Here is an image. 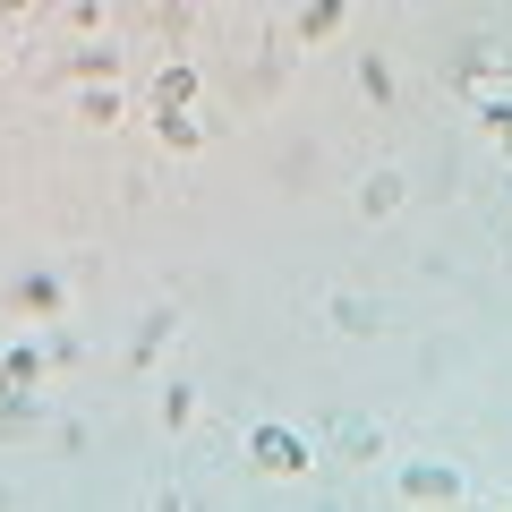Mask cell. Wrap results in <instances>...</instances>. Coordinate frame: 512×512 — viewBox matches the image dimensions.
Wrapping results in <instances>:
<instances>
[{"label":"cell","mask_w":512,"mask_h":512,"mask_svg":"<svg viewBox=\"0 0 512 512\" xmlns=\"http://www.w3.org/2000/svg\"><path fill=\"white\" fill-rule=\"evenodd\" d=\"M248 461H256V470H274V478H299V470H308V444H299L291 427H256Z\"/></svg>","instance_id":"1"},{"label":"cell","mask_w":512,"mask_h":512,"mask_svg":"<svg viewBox=\"0 0 512 512\" xmlns=\"http://www.w3.org/2000/svg\"><path fill=\"white\" fill-rule=\"evenodd\" d=\"M402 495H410V504H453V495H461V470H444V461H410V470H402Z\"/></svg>","instance_id":"2"},{"label":"cell","mask_w":512,"mask_h":512,"mask_svg":"<svg viewBox=\"0 0 512 512\" xmlns=\"http://www.w3.org/2000/svg\"><path fill=\"white\" fill-rule=\"evenodd\" d=\"M333 453H342V461H376L384 453V427L367 419V410H342V419H333Z\"/></svg>","instance_id":"3"},{"label":"cell","mask_w":512,"mask_h":512,"mask_svg":"<svg viewBox=\"0 0 512 512\" xmlns=\"http://www.w3.org/2000/svg\"><path fill=\"white\" fill-rule=\"evenodd\" d=\"M77 120H86V128H111V120H128V94L111 86V77H86V94H77Z\"/></svg>","instance_id":"4"},{"label":"cell","mask_w":512,"mask_h":512,"mask_svg":"<svg viewBox=\"0 0 512 512\" xmlns=\"http://www.w3.org/2000/svg\"><path fill=\"white\" fill-rule=\"evenodd\" d=\"M188 103H197V69H188V60H171V69L146 86V111H188Z\"/></svg>","instance_id":"5"},{"label":"cell","mask_w":512,"mask_h":512,"mask_svg":"<svg viewBox=\"0 0 512 512\" xmlns=\"http://www.w3.org/2000/svg\"><path fill=\"white\" fill-rule=\"evenodd\" d=\"M402 197H410L402 171H376V180L359 188V214H367V222H384V214H402Z\"/></svg>","instance_id":"6"},{"label":"cell","mask_w":512,"mask_h":512,"mask_svg":"<svg viewBox=\"0 0 512 512\" xmlns=\"http://www.w3.org/2000/svg\"><path fill=\"white\" fill-rule=\"evenodd\" d=\"M43 367H52V350H35V342H18V350H0V384H18V393H26V384L43 376Z\"/></svg>","instance_id":"7"},{"label":"cell","mask_w":512,"mask_h":512,"mask_svg":"<svg viewBox=\"0 0 512 512\" xmlns=\"http://www.w3.org/2000/svg\"><path fill=\"white\" fill-rule=\"evenodd\" d=\"M154 128H163V146H171V154H197V146H205V128L188 120V111H154Z\"/></svg>","instance_id":"8"},{"label":"cell","mask_w":512,"mask_h":512,"mask_svg":"<svg viewBox=\"0 0 512 512\" xmlns=\"http://www.w3.org/2000/svg\"><path fill=\"white\" fill-rule=\"evenodd\" d=\"M342 9H350V0H308V9H299V35H308V43H325L333 26H342Z\"/></svg>","instance_id":"9"},{"label":"cell","mask_w":512,"mask_h":512,"mask_svg":"<svg viewBox=\"0 0 512 512\" xmlns=\"http://www.w3.org/2000/svg\"><path fill=\"white\" fill-rule=\"evenodd\" d=\"M478 111H487L495 146H504V163H512V94H504V86H495V94H478Z\"/></svg>","instance_id":"10"},{"label":"cell","mask_w":512,"mask_h":512,"mask_svg":"<svg viewBox=\"0 0 512 512\" xmlns=\"http://www.w3.org/2000/svg\"><path fill=\"white\" fill-rule=\"evenodd\" d=\"M333 325H342V333H376V308L350 299V291H333Z\"/></svg>","instance_id":"11"},{"label":"cell","mask_w":512,"mask_h":512,"mask_svg":"<svg viewBox=\"0 0 512 512\" xmlns=\"http://www.w3.org/2000/svg\"><path fill=\"white\" fill-rule=\"evenodd\" d=\"M18 299H26V308H35V316H60V282H52V274H35V282H26Z\"/></svg>","instance_id":"12"},{"label":"cell","mask_w":512,"mask_h":512,"mask_svg":"<svg viewBox=\"0 0 512 512\" xmlns=\"http://www.w3.org/2000/svg\"><path fill=\"white\" fill-rule=\"evenodd\" d=\"M26 9H35V0H0V18H26Z\"/></svg>","instance_id":"13"}]
</instances>
